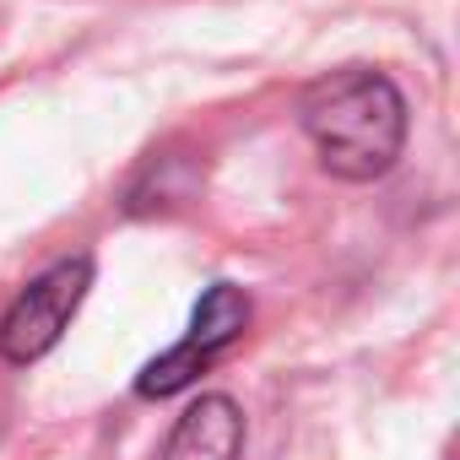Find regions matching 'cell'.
<instances>
[{"label":"cell","instance_id":"obj_1","mask_svg":"<svg viewBox=\"0 0 460 460\" xmlns=\"http://www.w3.org/2000/svg\"><path fill=\"white\" fill-rule=\"evenodd\" d=\"M298 125L314 141L325 173L368 184L390 173L406 146V98L385 71L347 66L304 87Z\"/></svg>","mask_w":460,"mask_h":460},{"label":"cell","instance_id":"obj_2","mask_svg":"<svg viewBox=\"0 0 460 460\" xmlns=\"http://www.w3.org/2000/svg\"><path fill=\"white\" fill-rule=\"evenodd\" d=\"M87 288H93V255H71V261H55L49 271H39L12 298V309L0 314V358L28 368L44 352H55L66 325L76 320Z\"/></svg>","mask_w":460,"mask_h":460},{"label":"cell","instance_id":"obj_3","mask_svg":"<svg viewBox=\"0 0 460 460\" xmlns=\"http://www.w3.org/2000/svg\"><path fill=\"white\" fill-rule=\"evenodd\" d=\"M244 325H250V298H244V288L211 282V288L200 293L195 314H190V331H184L163 358H152V363L136 374V395H146V401L179 395L184 385H195V374H206L227 347L244 336Z\"/></svg>","mask_w":460,"mask_h":460},{"label":"cell","instance_id":"obj_4","mask_svg":"<svg viewBox=\"0 0 460 460\" xmlns=\"http://www.w3.org/2000/svg\"><path fill=\"white\" fill-rule=\"evenodd\" d=\"M244 449V411L234 395H200L173 422L157 460H239Z\"/></svg>","mask_w":460,"mask_h":460}]
</instances>
